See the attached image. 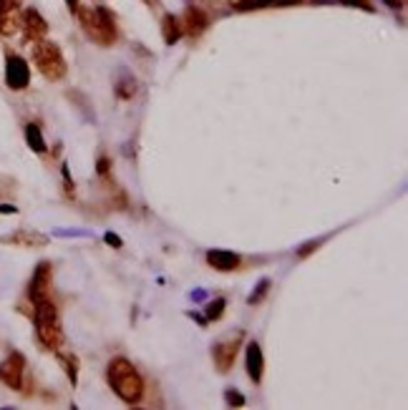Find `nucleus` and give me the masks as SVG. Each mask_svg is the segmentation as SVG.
Masks as SVG:
<instances>
[{
	"instance_id": "7ed1b4c3",
	"label": "nucleus",
	"mask_w": 408,
	"mask_h": 410,
	"mask_svg": "<svg viewBox=\"0 0 408 410\" xmlns=\"http://www.w3.org/2000/svg\"><path fill=\"white\" fill-rule=\"evenodd\" d=\"M78 21H81V28L86 31V36L91 40H96L99 46H111L116 40V23L111 10L106 8H78Z\"/></svg>"
},
{
	"instance_id": "cd10ccee",
	"label": "nucleus",
	"mask_w": 408,
	"mask_h": 410,
	"mask_svg": "<svg viewBox=\"0 0 408 410\" xmlns=\"http://www.w3.org/2000/svg\"><path fill=\"white\" fill-rule=\"evenodd\" d=\"M16 207L13 204H0V214H16Z\"/></svg>"
},
{
	"instance_id": "dca6fc26",
	"label": "nucleus",
	"mask_w": 408,
	"mask_h": 410,
	"mask_svg": "<svg viewBox=\"0 0 408 410\" xmlns=\"http://www.w3.org/2000/svg\"><path fill=\"white\" fill-rule=\"evenodd\" d=\"M25 141H28V146L36 151V154H46V139H43V133L36 124H28L25 126Z\"/></svg>"
},
{
	"instance_id": "5701e85b",
	"label": "nucleus",
	"mask_w": 408,
	"mask_h": 410,
	"mask_svg": "<svg viewBox=\"0 0 408 410\" xmlns=\"http://www.w3.org/2000/svg\"><path fill=\"white\" fill-rule=\"evenodd\" d=\"M108 169H111V159H108V156H101L99 164H96V171H99L101 177H108Z\"/></svg>"
},
{
	"instance_id": "7c9ffc66",
	"label": "nucleus",
	"mask_w": 408,
	"mask_h": 410,
	"mask_svg": "<svg viewBox=\"0 0 408 410\" xmlns=\"http://www.w3.org/2000/svg\"><path fill=\"white\" fill-rule=\"evenodd\" d=\"M8 5H10V0H0V13L8 8Z\"/></svg>"
},
{
	"instance_id": "f3484780",
	"label": "nucleus",
	"mask_w": 408,
	"mask_h": 410,
	"mask_svg": "<svg viewBox=\"0 0 408 410\" xmlns=\"http://www.w3.org/2000/svg\"><path fill=\"white\" fill-rule=\"evenodd\" d=\"M134 93H136V81L131 76H123L119 78V84H116V96L121 101H131L134 99Z\"/></svg>"
},
{
	"instance_id": "ddd939ff",
	"label": "nucleus",
	"mask_w": 408,
	"mask_h": 410,
	"mask_svg": "<svg viewBox=\"0 0 408 410\" xmlns=\"http://www.w3.org/2000/svg\"><path fill=\"white\" fill-rule=\"evenodd\" d=\"M3 242H5V244H16V247H46L48 244V240L43 237V234L25 232V229L8 234V237H3Z\"/></svg>"
},
{
	"instance_id": "2f4dec72",
	"label": "nucleus",
	"mask_w": 408,
	"mask_h": 410,
	"mask_svg": "<svg viewBox=\"0 0 408 410\" xmlns=\"http://www.w3.org/2000/svg\"><path fill=\"white\" fill-rule=\"evenodd\" d=\"M237 3H242V0H232V5H237Z\"/></svg>"
},
{
	"instance_id": "bb28decb",
	"label": "nucleus",
	"mask_w": 408,
	"mask_h": 410,
	"mask_svg": "<svg viewBox=\"0 0 408 410\" xmlns=\"http://www.w3.org/2000/svg\"><path fill=\"white\" fill-rule=\"evenodd\" d=\"M302 0H269V5H300Z\"/></svg>"
},
{
	"instance_id": "a211bd4d",
	"label": "nucleus",
	"mask_w": 408,
	"mask_h": 410,
	"mask_svg": "<svg viewBox=\"0 0 408 410\" xmlns=\"http://www.w3.org/2000/svg\"><path fill=\"white\" fill-rule=\"evenodd\" d=\"M61 365H63V370H66V375H69L71 385H76V383H78V360H76V355H61Z\"/></svg>"
},
{
	"instance_id": "6e6552de",
	"label": "nucleus",
	"mask_w": 408,
	"mask_h": 410,
	"mask_svg": "<svg viewBox=\"0 0 408 410\" xmlns=\"http://www.w3.org/2000/svg\"><path fill=\"white\" fill-rule=\"evenodd\" d=\"M21 25H23L25 40H43L48 33V23L40 18V13L36 8H28L21 16Z\"/></svg>"
},
{
	"instance_id": "c85d7f7f",
	"label": "nucleus",
	"mask_w": 408,
	"mask_h": 410,
	"mask_svg": "<svg viewBox=\"0 0 408 410\" xmlns=\"http://www.w3.org/2000/svg\"><path fill=\"white\" fill-rule=\"evenodd\" d=\"M66 5H69L71 13H76V10L81 8V0H66Z\"/></svg>"
},
{
	"instance_id": "39448f33",
	"label": "nucleus",
	"mask_w": 408,
	"mask_h": 410,
	"mask_svg": "<svg viewBox=\"0 0 408 410\" xmlns=\"http://www.w3.org/2000/svg\"><path fill=\"white\" fill-rule=\"evenodd\" d=\"M242 337H245V333L239 330V333L224 337V340H219L212 348V357H215V365L219 372H230V368L235 365V357H237L239 348H242Z\"/></svg>"
},
{
	"instance_id": "20e7f679",
	"label": "nucleus",
	"mask_w": 408,
	"mask_h": 410,
	"mask_svg": "<svg viewBox=\"0 0 408 410\" xmlns=\"http://www.w3.org/2000/svg\"><path fill=\"white\" fill-rule=\"evenodd\" d=\"M33 61L38 66V71L48 81H63L66 78V58H63L61 48L56 46L53 40H36L33 46Z\"/></svg>"
},
{
	"instance_id": "a878e982",
	"label": "nucleus",
	"mask_w": 408,
	"mask_h": 410,
	"mask_svg": "<svg viewBox=\"0 0 408 410\" xmlns=\"http://www.w3.org/2000/svg\"><path fill=\"white\" fill-rule=\"evenodd\" d=\"M106 244H111V247H121V240H119V234H114V232H106Z\"/></svg>"
},
{
	"instance_id": "4468645a",
	"label": "nucleus",
	"mask_w": 408,
	"mask_h": 410,
	"mask_svg": "<svg viewBox=\"0 0 408 410\" xmlns=\"http://www.w3.org/2000/svg\"><path fill=\"white\" fill-rule=\"evenodd\" d=\"M182 21H179L177 16H164L162 21V38L167 46H174V43H179L182 40Z\"/></svg>"
},
{
	"instance_id": "393cba45",
	"label": "nucleus",
	"mask_w": 408,
	"mask_h": 410,
	"mask_svg": "<svg viewBox=\"0 0 408 410\" xmlns=\"http://www.w3.org/2000/svg\"><path fill=\"white\" fill-rule=\"evenodd\" d=\"M63 186H66L69 196H73V184H71V174H69V166H66V164H63Z\"/></svg>"
},
{
	"instance_id": "4be33fe9",
	"label": "nucleus",
	"mask_w": 408,
	"mask_h": 410,
	"mask_svg": "<svg viewBox=\"0 0 408 410\" xmlns=\"http://www.w3.org/2000/svg\"><path fill=\"white\" fill-rule=\"evenodd\" d=\"M320 244H323V240H313V242H308V244H302V247L298 249V257H300V259H305V257L313 255V252H315Z\"/></svg>"
},
{
	"instance_id": "c756f323",
	"label": "nucleus",
	"mask_w": 408,
	"mask_h": 410,
	"mask_svg": "<svg viewBox=\"0 0 408 410\" xmlns=\"http://www.w3.org/2000/svg\"><path fill=\"white\" fill-rule=\"evenodd\" d=\"M383 3H385V5H391V8H400L406 0H383Z\"/></svg>"
},
{
	"instance_id": "f257e3e1",
	"label": "nucleus",
	"mask_w": 408,
	"mask_h": 410,
	"mask_svg": "<svg viewBox=\"0 0 408 410\" xmlns=\"http://www.w3.org/2000/svg\"><path fill=\"white\" fill-rule=\"evenodd\" d=\"M106 375H108V385L114 387V393L126 405H136L144 398V380H141L139 370L126 357H114L108 363Z\"/></svg>"
},
{
	"instance_id": "9d476101",
	"label": "nucleus",
	"mask_w": 408,
	"mask_h": 410,
	"mask_svg": "<svg viewBox=\"0 0 408 410\" xmlns=\"http://www.w3.org/2000/svg\"><path fill=\"white\" fill-rule=\"evenodd\" d=\"M245 368L247 375L252 378V383H262V372H265V357H262V348L257 340H250L245 348Z\"/></svg>"
},
{
	"instance_id": "1a4fd4ad",
	"label": "nucleus",
	"mask_w": 408,
	"mask_h": 410,
	"mask_svg": "<svg viewBox=\"0 0 408 410\" xmlns=\"http://www.w3.org/2000/svg\"><path fill=\"white\" fill-rule=\"evenodd\" d=\"M48 282H51V264L40 262L36 267V272H33L31 285H28V297H31L33 305L43 300V297H48Z\"/></svg>"
},
{
	"instance_id": "f8f14e48",
	"label": "nucleus",
	"mask_w": 408,
	"mask_h": 410,
	"mask_svg": "<svg viewBox=\"0 0 408 410\" xmlns=\"http://www.w3.org/2000/svg\"><path fill=\"white\" fill-rule=\"evenodd\" d=\"M207 262H209V267H215V270H219V272H232L239 267V255L227 252V249H209Z\"/></svg>"
},
{
	"instance_id": "2eb2a0df",
	"label": "nucleus",
	"mask_w": 408,
	"mask_h": 410,
	"mask_svg": "<svg viewBox=\"0 0 408 410\" xmlns=\"http://www.w3.org/2000/svg\"><path fill=\"white\" fill-rule=\"evenodd\" d=\"M18 28H21V13L8 5V8L0 13V33L3 36H13Z\"/></svg>"
},
{
	"instance_id": "f03ea898",
	"label": "nucleus",
	"mask_w": 408,
	"mask_h": 410,
	"mask_svg": "<svg viewBox=\"0 0 408 410\" xmlns=\"http://www.w3.org/2000/svg\"><path fill=\"white\" fill-rule=\"evenodd\" d=\"M36 333H38L40 345L46 350L58 353L63 345V330L61 320H58V310L48 297L36 302Z\"/></svg>"
},
{
	"instance_id": "412c9836",
	"label": "nucleus",
	"mask_w": 408,
	"mask_h": 410,
	"mask_svg": "<svg viewBox=\"0 0 408 410\" xmlns=\"http://www.w3.org/2000/svg\"><path fill=\"white\" fill-rule=\"evenodd\" d=\"M224 402L230 408H242L245 405V395L239 393V390H224Z\"/></svg>"
},
{
	"instance_id": "0eeeda50",
	"label": "nucleus",
	"mask_w": 408,
	"mask_h": 410,
	"mask_svg": "<svg viewBox=\"0 0 408 410\" xmlns=\"http://www.w3.org/2000/svg\"><path fill=\"white\" fill-rule=\"evenodd\" d=\"M5 84L13 91H23L25 86L31 84V68H28V63L21 55H8V61H5Z\"/></svg>"
},
{
	"instance_id": "aec40b11",
	"label": "nucleus",
	"mask_w": 408,
	"mask_h": 410,
	"mask_svg": "<svg viewBox=\"0 0 408 410\" xmlns=\"http://www.w3.org/2000/svg\"><path fill=\"white\" fill-rule=\"evenodd\" d=\"M269 287H272V282H269L267 277H265V279H260V285L254 287V290H252V294H250V300H247V302H250V305H260V302L265 300V294L269 292Z\"/></svg>"
},
{
	"instance_id": "423d86ee",
	"label": "nucleus",
	"mask_w": 408,
	"mask_h": 410,
	"mask_svg": "<svg viewBox=\"0 0 408 410\" xmlns=\"http://www.w3.org/2000/svg\"><path fill=\"white\" fill-rule=\"evenodd\" d=\"M23 380H25V357L21 353H10L0 363V383H5L13 390H23Z\"/></svg>"
},
{
	"instance_id": "9b49d317",
	"label": "nucleus",
	"mask_w": 408,
	"mask_h": 410,
	"mask_svg": "<svg viewBox=\"0 0 408 410\" xmlns=\"http://www.w3.org/2000/svg\"><path fill=\"white\" fill-rule=\"evenodd\" d=\"M182 21H184V31L189 33L192 38L202 36V33L209 28V16L202 8H187Z\"/></svg>"
},
{
	"instance_id": "b1692460",
	"label": "nucleus",
	"mask_w": 408,
	"mask_h": 410,
	"mask_svg": "<svg viewBox=\"0 0 408 410\" xmlns=\"http://www.w3.org/2000/svg\"><path fill=\"white\" fill-rule=\"evenodd\" d=\"M340 3H346V5H358V8H363V10H373L370 0H340Z\"/></svg>"
},
{
	"instance_id": "6ab92c4d",
	"label": "nucleus",
	"mask_w": 408,
	"mask_h": 410,
	"mask_svg": "<svg viewBox=\"0 0 408 410\" xmlns=\"http://www.w3.org/2000/svg\"><path fill=\"white\" fill-rule=\"evenodd\" d=\"M224 305H227V302H224L222 297H217L215 302H209V305H207V312H204V320H207V322H215V320L222 318Z\"/></svg>"
}]
</instances>
